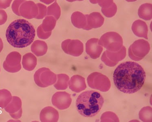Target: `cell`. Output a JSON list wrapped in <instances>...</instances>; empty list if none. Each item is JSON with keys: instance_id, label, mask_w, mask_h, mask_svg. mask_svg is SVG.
<instances>
[{"instance_id": "cell-1", "label": "cell", "mask_w": 152, "mask_h": 122, "mask_svg": "<svg viewBox=\"0 0 152 122\" xmlns=\"http://www.w3.org/2000/svg\"><path fill=\"white\" fill-rule=\"evenodd\" d=\"M144 69L136 62H125L116 67L113 81L117 89L124 94H133L142 87L146 79Z\"/></svg>"}, {"instance_id": "cell-2", "label": "cell", "mask_w": 152, "mask_h": 122, "mask_svg": "<svg viewBox=\"0 0 152 122\" xmlns=\"http://www.w3.org/2000/svg\"><path fill=\"white\" fill-rule=\"evenodd\" d=\"M5 35L8 42L13 47L24 48L33 43L35 36V30L28 21L19 19L10 24Z\"/></svg>"}, {"instance_id": "cell-3", "label": "cell", "mask_w": 152, "mask_h": 122, "mask_svg": "<svg viewBox=\"0 0 152 122\" xmlns=\"http://www.w3.org/2000/svg\"><path fill=\"white\" fill-rule=\"evenodd\" d=\"M104 99L99 92L86 91L80 94L76 100V107L80 115L93 117L98 114L104 104Z\"/></svg>"}, {"instance_id": "cell-4", "label": "cell", "mask_w": 152, "mask_h": 122, "mask_svg": "<svg viewBox=\"0 0 152 122\" xmlns=\"http://www.w3.org/2000/svg\"><path fill=\"white\" fill-rule=\"evenodd\" d=\"M56 74L46 67L39 69L34 75L35 83L41 88H46L54 85L56 81Z\"/></svg>"}, {"instance_id": "cell-5", "label": "cell", "mask_w": 152, "mask_h": 122, "mask_svg": "<svg viewBox=\"0 0 152 122\" xmlns=\"http://www.w3.org/2000/svg\"><path fill=\"white\" fill-rule=\"evenodd\" d=\"M108 50H119L123 45L122 38L118 33L115 32H110L103 35L99 42Z\"/></svg>"}, {"instance_id": "cell-6", "label": "cell", "mask_w": 152, "mask_h": 122, "mask_svg": "<svg viewBox=\"0 0 152 122\" xmlns=\"http://www.w3.org/2000/svg\"><path fill=\"white\" fill-rule=\"evenodd\" d=\"M21 55L18 52L14 51L7 56L3 64V68L10 73H16L21 69Z\"/></svg>"}, {"instance_id": "cell-7", "label": "cell", "mask_w": 152, "mask_h": 122, "mask_svg": "<svg viewBox=\"0 0 152 122\" xmlns=\"http://www.w3.org/2000/svg\"><path fill=\"white\" fill-rule=\"evenodd\" d=\"M72 101L71 95L66 92H56L53 95L52 99L53 106L61 110L68 108Z\"/></svg>"}, {"instance_id": "cell-8", "label": "cell", "mask_w": 152, "mask_h": 122, "mask_svg": "<svg viewBox=\"0 0 152 122\" xmlns=\"http://www.w3.org/2000/svg\"><path fill=\"white\" fill-rule=\"evenodd\" d=\"M62 48L66 54L74 56H78L83 51V45L78 40H67L63 42Z\"/></svg>"}, {"instance_id": "cell-9", "label": "cell", "mask_w": 152, "mask_h": 122, "mask_svg": "<svg viewBox=\"0 0 152 122\" xmlns=\"http://www.w3.org/2000/svg\"><path fill=\"white\" fill-rule=\"evenodd\" d=\"M22 102L18 96H12L10 102L5 108V110L9 113L11 117L15 119L20 118L22 115Z\"/></svg>"}, {"instance_id": "cell-10", "label": "cell", "mask_w": 152, "mask_h": 122, "mask_svg": "<svg viewBox=\"0 0 152 122\" xmlns=\"http://www.w3.org/2000/svg\"><path fill=\"white\" fill-rule=\"evenodd\" d=\"M59 119L58 112L51 106L43 109L40 114V119L42 122H56Z\"/></svg>"}, {"instance_id": "cell-11", "label": "cell", "mask_w": 152, "mask_h": 122, "mask_svg": "<svg viewBox=\"0 0 152 122\" xmlns=\"http://www.w3.org/2000/svg\"><path fill=\"white\" fill-rule=\"evenodd\" d=\"M87 26L91 30L101 27L104 22V18L99 12H94L87 15Z\"/></svg>"}, {"instance_id": "cell-12", "label": "cell", "mask_w": 152, "mask_h": 122, "mask_svg": "<svg viewBox=\"0 0 152 122\" xmlns=\"http://www.w3.org/2000/svg\"><path fill=\"white\" fill-rule=\"evenodd\" d=\"M99 40L98 39L92 38L88 41L86 43V52L87 54H90V56L94 58V53H95L96 58L100 56L101 53L103 50V47L99 45Z\"/></svg>"}, {"instance_id": "cell-13", "label": "cell", "mask_w": 152, "mask_h": 122, "mask_svg": "<svg viewBox=\"0 0 152 122\" xmlns=\"http://www.w3.org/2000/svg\"><path fill=\"white\" fill-rule=\"evenodd\" d=\"M132 30L134 34L138 37H144L148 39V28L145 22L141 20H136L133 23Z\"/></svg>"}, {"instance_id": "cell-14", "label": "cell", "mask_w": 152, "mask_h": 122, "mask_svg": "<svg viewBox=\"0 0 152 122\" xmlns=\"http://www.w3.org/2000/svg\"><path fill=\"white\" fill-rule=\"evenodd\" d=\"M70 89L75 93H80L86 88L85 79L79 75H75L71 77L69 83Z\"/></svg>"}, {"instance_id": "cell-15", "label": "cell", "mask_w": 152, "mask_h": 122, "mask_svg": "<svg viewBox=\"0 0 152 122\" xmlns=\"http://www.w3.org/2000/svg\"><path fill=\"white\" fill-rule=\"evenodd\" d=\"M37 64V58L31 53H27L23 56L22 65L26 70L32 71L34 69Z\"/></svg>"}, {"instance_id": "cell-16", "label": "cell", "mask_w": 152, "mask_h": 122, "mask_svg": "<svg viewBox=\"0 0 152 122\" xmlns=\"http://www.w3.org/2000/svg\"><path fill=\"white\" fill-rule=\"evenodd\" d=\"M87 15H84L79 12H76L73 15V24L75 27L80 28H83L86 30H90L87 26Z\"/></svg>"}, {"instance_id": "cell-17", "label": "cell", "mask_w": 152, "mask_h": 122, "mask_svg": "<svg viewBox=\"0 0 152 122\" xmlns=\"http://www.w3.org/2000/svg\"><path fill=\"white\" fill-rule=\"evenodd\" d=\"M32 53L38 57L43 56L47 53L48 46L45 42L39 41H35L31 47Z\"/></svg>"}, {"instance_id": "cell-18", "label": "cell", "mask_w": 152, "mask_h": 122, "mask_svg": "<svg viewBox=\"0 0 152 122\" xmlns=\"http://www.w3.org/2000/svg\"><path fill=\"white\" fill-rule=\"evenodd\" d=\"M152 5L151 3H145L139 8L138 14L140 18L145 20H150L152 19Z\"/></svg>"}, {"instance_id": "cell-19", "label": "cell", "mask_w": 152, "mask_h": 122, "mask_svg": "<svg viewBox=\"0 0 152 122\" xmlns=\"http://www.w3.org/2000/svg\"><path fill=\"white\" fill-rule=\"evenodd\" d=\"M69 78L65 74H60L57 75V81L54 84V87L58 90H63L67 88Z\"/></svg>"}, {"instance_id": "cell-20", "label": "cell", "mask_w": 152, "mask_h": 122, "mask_svg": "<svg viewBox=\"0 0 152 122\" xmlns=\"http://www.w3.org/2000/svg\"><path fill=\"white\" fill-rule=\"evenodd\" d=\"M12 99L10 91L7 89L0 90V108H5L9 104Z\"/></svg>"}, {"instance_id": "cell-21", "label": "cell", "mask_w": 152, "mask_h": 122, "mask_svg": "<svg viewBox=\"0 0 152 122\" xmlns=\"http://www.w3.org/2000/svg\"><path fill=\"white\" fill-rule=\"evenodd\" d=\"M117 11V6L115 3H113L109 7L106 8H102V12L103 14L108 18H110L115 16Z\"/></svg>"}, {"instance_id": "cell-22", "label": "cell", "mask_w": 152, "mask_h": 122, "mask_svg": "<svg viewBox=\"0 0 152 122\" xmlns=\"http://www.w3.org/2000/svg\"><path fill=\"white\" fill-rule=\"evenodd\" d=\"M97 3L102 8L109 7L114 3L113 0H96Z\"/></svg>"}, {"instance_id": "cell-23", "label": "cell", "mask_w": 152, "mask_h": 122, "mask_svg": "<svg viewBox=\"0 0 152 122\" xmlns=\"http://www.w3.org/2000/svg\"><path fill=\"white\" fill-rule=\"evenodd\" d=\"M7 15L6 12L3 10L0 9V25L4 24L6 21Z\"/></svg>"}, {"instance_id": "cell-24", "label": "cell", "mask_w": 152, "mask_h": 122, "mask_svg": "<svg viewBox=\"0 0 152 122\" xmlns=\"http://www.w3.org/2000/svg\"><path fill=\"white\" fill-rule=\"evenodd\" d=\"M12 0H0V8L6 9L10 6Z\"/></svg>"}, {"instance_id": "cell-25", "label": "cell", "mask_w": 152, "mask_h": 122, "mask_svg": "<svg viewBox=\"0 0 152 122\" xmlns=\"http://www.w3.org/2000/svg\"><path fill=\"white\" fill-rule=\"evenodd\" d=\"M3 42H2L1 39L0 38V53L1 52L2 50L3 49Z\"/></svg>"}, {"instance_id": "cell-26", "label": "cell", "mask_w": 152, "mask_h": 122, "mask_svg": "<svg viewBox=\"0 0 152 122\" xmlns=\"http://www.w3.org/2000/svg\"><path fill=\"white\" fill-rule=\"evenodd\" d=\"M89 1L91 3H92V4H97V1H96V0H89Z\"/></svg>"}, {"instance_id": "cell-27", "label": "cell", "mask_w": 152, "mask_h": 122, "mask_svg": "<svg viewBox=\"0 0 152 122\" xmlns=\"http://www.w3.org/2000/svg\"><path fill=\"white\" fill-rule=\"evenodd\" d=\"M125 1L128 2H133L136 1L137 0H125Z\"/></svg>"}, {"instance_id": "cell-28", "label": "cell", "mask_w": 152, "mask_h": 122, "mask_svg": "<svg viewBox=\"0 0 152 122\" xmlns=\"http://www.w3.org/2000/svg\"><path fill=\"white\" fill-rule=\"evenodd\" d=\"M83 1V0H68L69 1Z\"/></svg>"}, {"instance_id": "cell-29", "label": "cell", "mask_w": 152, "mask_h": 122, "mask_svg": "<svg viewBox=\"0 0 152 122\" xmlns=\"http://www.w3.org/2000/svg\"><path fill=\"white\" fill-rule=\"evenodd\" d=\"M0 72H1V68H0Z\"/></svg>"}]
</instances>
